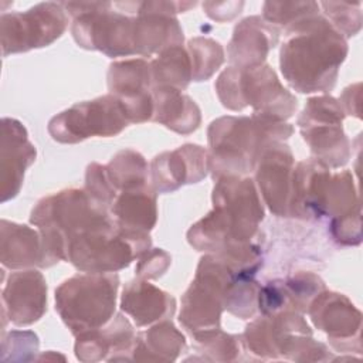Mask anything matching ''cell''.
<instances>
[{"instance_id":"1","label":"cell","mask_w":363,"mask_h":363,"mask_svg":"<svg viewBox=\"0 0 363 363\" xmlns=\"http://www.w3.org/2000/svg\"><path fill=\"white\" fill-rule=\"evenodd\" d=\"M279 68L301 94L329 92L347 55L346 38L320 14L308 16L285 30Z\"/></svg>"},{"instance_id":"2","label":"cell","mask_w":363,"mask_h":363,"mask_svg":"<svg viewBox=\"0 0 363 363\" xmlns=\"http://www.w3.org/2000/svg\"><path fill=\"white\" fill-rule=\"evenodd\" d=\"M213 210L190 227L187 241L208 254L252 242L264 207L250 177L223 176L213 189Z\"/></svg>"},{"instance_id":"3","label":"cell","mask_w":363,"mask_h":363,"mask_svg":"<svg viewBox=\"0 0 363 363\" xmlns=\"http://www.w3.org/2000/svg\"><path fill=\"white\" fill-rule=\"evenodd\" d=\"M294 128L278 118L255 113L251 116H221L207 129L208 163L214 180L223 176H247L255 170L264 149L282 142Z\"/></svg>"},{"instance_id":"4","label":"cell","mask_w":363,"mask_h":363,"mask_svg":"<svg viewBox=\"0 0 363 363\" xmlns=\"http://www.w3.org/2000/svg\"><path fill=\"white\" fill-rule=\"evenodd\" d=\"M149 233L121 227L111 214L85 225L67 244L64 261L82 272H116L146 252Z\"/></svg>"},{"instance_id":"5","label":"cell","mask_w":363,"mask_h":363,"mask_svg":"<svg viewBox=\"0 0 363 363\" xmlns=\"http://www.w3.org/2000/svg\"><path fill=\"white\" fill-rule=\"evenodd\" d=\"M254 278L220 254L200 258L196 275L182 298L179 322L190 333L220 328L227 296L238 279Z\"/></svg>"},{"instance_id":"6","label":"cell","mask_w":363,"mask_h":363,"mask_svg":"<svg viewBox=\"0 0 363 363\" xmlns=\"http://www.w3.org/2000/svg\"><path fill=\"white\" fill-rule=\"evenodd\" d=\"M119 277L115 272H81L55 289V309L74 336L98 329L115 313Z\"/></svg>"},{"instance_id":"7","label":"cell","mask_w":363,"mask_h":363,"mask_svg":"<svg viewBox=\"0 0 363 363\" xmlns=\"http://www.w3.org/2000/svg\"><path fill=\"white\" fill-rule=\"evenodd\" d=\"M214 86L220 102L230 111H241L250 105L255 113L285 121L298 108L296 98L284 88L268 64L250 68L230 65L218 75Z\"/></svg>"},{"instance_id":"8","label":"cell","mask_w":363,"mask_h":363,"mask_svg":"<svg viewBox=\"0 0 363 363\" xmlns=\"http://www.w3.org/2000/svg\"><path fill=\"white\" fill-rule=\"evenodd\" d=\"M104 214L111 213L85 190L65 189L41 199L31 211L30 223L38 228L51 261L57 264L64 261L68 241Z\"/></svg>"},{"instance_id":"9","label":"cell","mask_w":363,"mask_h":363,"mask_svg":"<svg viewBox=\"0 0 363 363\" xmlns=\"http://www.w3.org/2000/svg\"><path fill=\"white\" fill-rule=\"evenodd\" d=\"M72 16L71 33L75 43L85 50H96L105 55H135L133 17L116 11L109 1L61 3Z\"/></svg>"},{"instance_id":"10","label":"cell","mask_w":363,"mask_h":363,"mask_svg":"<svg viewBox=\"0 0 363 363\" xmlns=\"http://www.w3.org/2000/svg\"><path fill=\"white\" fill-rule=\"evenodd\" d=\"M345 116L336 98L319 95L306 101L296 122L303 140L311 149L312 159L329 169L345 166L352 155L350 142L342 126Z\"/></svg>"},{"instance_id":"11","label":"cell","mask_w":363,"mask_h":363,"mask_svg":"<svg viewBox=\"0 0 363 363\" xmlns=\"http://www.w3.org/2000/svg\"><path fill=\"white\" fill-rule=\"evenodd\" d=\"M129 125L119 99L111 94L77 102L51 118L48 133L60 143H78L91 136H116Z\"/></svg>"},{"instance_id":"12","label":"cell","mask_w":363,"mask_h":363,"mask_svg":"<svg viewBox=\"0 0 363 363\" xmlns=\"http://www.w3.org/2000/svg\"><path fill=\"white\" fill-rule=\"evenodd\" d=\"M68 26V16L61 3L45 1L26 11L3 13L0 38L3 57L47 47L60 38Z\"/></svg>"},{"instance_id":"13","label":"cell","mask_w":363,"mask_h":363,"mask_svg":"<svg viewBox=\"0 0 363 363\" xmlns=\"http://www.w3.org/2000/svg\"><path fill=\"white\" fill-rule=\"evenodd\" d=\"M312 323L328 335L337 352H359L362 313L343 294L320 291L306 311Z\"/></svg>"},{"instance_id":"14","label":"cell","mask_w":363,"mask_h":363,"mask_svg":"<svg viewBox=\"0 0 363 363\" xmlns=\"http://www.w3.org/2000/svg\"><path fill=\"white\" fill-rule=\"evenodd\" d=\"M108 89L122 104L129 123L152 121L153 82L150 62L143 58L112 62L108 69Z\"/></svg>"},{"instance_id":"15","label":"cell","mask_w":363,"mask_h":363,"mask_svg":"<svg viewBox=\"0 0 363 363\" xmlns=\"http://www.w3.org/2000/svg\"><path fill=\"white\" fill-rule=\"evenodd\" d=\"M294 167V155L284 142L269 143L257 162V184L265 204L275 216L291 217Z\"/></svg>"},{"instance_id":"16","label":"cell","mask_w":363,"mask_h":363,"mask_svg":"<svg viewBox=\"0 0 363 363\" xmlns=\"http://www.w3.org/2000/svg\"><path fill=\"white\" fill-rule=\"evenodd\" d=\"M208 172L207 149L186 143L155 156L150 163V182L156 193H172L184 184L199 183Z\"/></svg>"},{"instance_id":"17","label":"cell","mask_w":363,"mask_h":363,"mask_svg":"<svg viewBox=\"0 0 363 363\" xmlns=\"http://www.w3.org/2000/svg\"><path fill=\"white\" fill-rule=\"evenodd\" d=\"M298 333L312 335V329L302 313L282 311L274 315H262L247 325L241 335L244 349L261 359H279L285 343Z\"/></svg>"},{"instance_id":"18","label":"cell","mask_w":363,"mask_h":363,"mask_svg":"<svg viewBox=\"0 0 363 363\" xmlns=\"http://www.w3.org/2000/svg\"><path fill=\"white\" fill-rule=\"evenodd\" d=\"M35 156V146L28 140L23 123L13 118H3L0 136L1 203H6L18 194L26 169L34 163Z\"/></svg>"},{"instance_id":"19","label":"cell","mask_w":363,"mask_h":363,"mask_svg":"<svg viewBox=\"0 0 363 363\" xmlns=\"http://www.w3.org/2000/svg\"><path fill=\"white\" fill-rule=\"evenodd\" d=\"M136 335L129 319L116 313L104 326L77 335L75 356L81 362L132 360Z\"/></svg>"},{"instance_id":"20","label":"cell","mask_w":363,"mask_h":363,"mask_svg":"<svg viewBox=\"0 0 363 363\" xmlns=\"http://www.w3.org/2000/svg\"><path fill=\"white\" fill-rule=\"evenodd\" d=\"M3 318L16 326L37 322L47 311V284L37 269L13 272L3 289Z\"/></svg>"},{"instance_id":"21","label":"cell","mask_w":363,"mask_h":363,"mask_svg":"<svg viewBox=\"0 0 363 363\" xmlns=\"http://www.w3.org/2000/svg\"><path fill=\"white\" fill-rule=\"evenodd\" d=\"M279 41V28L265 21L261 16L241 20L233 31L227 45L231 67L250 68L265 64L268 52Z\"/></svg>"},{"instance_id":"22","label":"cell","mask_w":363,"mask_h":363,"mask_svg":"<svg viewBox=\"0 0 363 363\" xmlns=\"http://www.w3.org/2000/svg\"><path fill=\"white\" fill-rule=\"evenodd\" d=\"M332 173L323 163L308 159L299 162L292 173L291 217H325V204Z\"/></svg>"},{"instance_id":"23","label":"cell","mask_w":363,"mask_h":363,"mask_svg":"<svg viewBox=\"0 0 363 363\" xmlns=\"http://www.w3.org/2000/svg\"><path fill=\"white\" fill-rule=\"evenodd\" d=\"M0 254L3 267L10 269L54 265L38 230L7 220L0 221Z\"/></svg>"},{"instance_id":"24","label":"cell","mask_w":363,"mask_h":363,"mask_svg":"<svg viewBox=\"0 0 363 363\" xmlns=\"http://www.w3.org/2000/svg\"><path fill=\"white\" fill-rule=\"evenodd\" d=\"M121 309L133 319L136 326L142 328L170 319L176 311V299L146 279L136 277L122 291Z\"/></svg>"},{"instance_id":"25","label":"cell","mask_w":363,"mask_h":363,"mask_svg":"<svg viewBox=\"0 0 363 363\" xmlns=\"http://www.w3.org/2000/svg\"><path fill=\"white\" fill-rule=\"evenodd\" d=\"M152 121L159 122L180 135H190L200 126V108L182 91L170 86H156L152 91Z\"/></svg>"},{"instance_id":"26","label":"cell","mask_w":363,"mask_h":363,"mask_svg":"<svg viewBox=\"0 0 363 363\" xmlns=\"http://www.w3.org/2000/svg\"><path fill=\"white\" fill-rule=\"evenodd\" d=\"M156 194L147 183L125 189L118 193L109 213L121 227L149 233L157 221Z\"/></svg>"},{"instance_id":"27","label":"cell","mask_w":363,"mask_h":363,"mask_svg":"<svg viewBox=\"0 0 363 363\" xmlns=\"http://www.w3.org/2000/svg\"><path fill=\"white\" fill-rule=\"evenodd\" d=\"M186 349L183 333L169 319L159 320L145 332L136 335L132 360L173 362Z\"/></svg>"},{"instance_id":"28","label":"cell","mask_w":363,"mask_h":363,"mask_svg":"<svg viewBox=\"0 0 363 363\" xmlns=\"http://www.w3.org/2000/svg\"><path fill=\"white\" fill-rule=\"evenodd\" d=\"M153 88L170 86L183 91L193 81L191 64L187 50L183 45L169 47L150 61Z\"/></svg>"},{"instance_id":"29","label":"cell","mask_w":363,"mask_h":363,"mask_svg":"<svg viewBox=\"0 0 363 363\" xmlns=\"http://www.w3.org/2000/svg\"><path fill=\"white\" fill-rule=\"evenodd\" d=\"M105 169L116 193L147 183V163L145 157L133 149L119 150L109 163L105 164Z\"/></svg>"},{"instance_id":"30","label":"cell","mask_w":363,"mask_h":363,"mask_svg":"<svg viewBox=\"0 0 363 363\" xmlns=\"http://www.w3.org/2000/svg\"><path fill=\"white\" fill-rule=\"evenodd\" d=\"M194 339V347L204 356L206 360L230 362L238 359L242 352V339L238 335H230L221 330V328L204 330L191 335Z\"/></svg>"},{"instance_id":"31","label":"cell","mask_w":363,"mask_h":363,"mask_svg":"<svg viewBox=\"0 0 363 363\" xmlns=\"http://www.w3.org/2000/svg\"><path fill=\"white\" fill-rule=\"evenodd\" d=\"M193 81L208 79L224 62V50L221 44L208 37H194L187 43Z\"/></svg>"},{"instance_id":"32","label":"cell","mask_w":363,"mask_h":363,"mask_svg":"<svg viewBox=\"0 0 363 363\" xmlns=\"http://www.w3.org/2000/svg\"><path fill=\"white\" fill-rule=\"evenodd\" d=\"M360 210L353 176L349 170L332 174L325 204V216L335 218Z\"/></svg>"},{"instance_id":"33","label":"cell","mask_w":363,"mask_h":363,"mask_svg":"<svg viewBox=\"0 0 363 363\" xmlns=\"http://www.w3.org/2000/svg\"><path fill=\"white\" fill-rule=\"evenodd\" d=\"M285 295L291 311L303 313L312 299L325 289V282L315 274L301 272L288 279H282Z\"/></svg>"},{"instance_id":"34","label":"cell","mask_w":363,"mask_h":363,"mask_svg":"<svg viewBox=\"0 0 363 363\" xmlns=\"http://www.w3.org/2000/svg\"><path fill=\"white\" fill-rule=\"evenodd\" d=\"M319 4L315 1H265L262 6V18L272 26L285 30L296 21L319 14Z\"/></svg>"},{"instance_id":"35","label":"cell","mask_w":363,"mask_h":363,"mask_svg":"<svg viewBox=\"0 0 363 363\" xmlns=\"http://www.w3.org/2000/svg\"><path fill=\"white\" fill-rule=\"evenodd\" d=\"M322 9L328 21L345 37L356 35L362 28V11L360 3H337V1H322L318 3Z\"/></svg>"},{"instance_id":"36","label":"cell","mask_w":363,"mask_h":363,"mask_svg":"<svg viewBox=\"0 0 363 363\" xmlns=\"http://www.w3.org/2000/svg\"><path fill=\"white\" fill-rule=\"evenodd\" d=\"M89 197L102 206L105 210H111L115 199H116V190L112 186L105 164L99 163H91L86 167L85 172V189H84Z\"/></svg>"},{"instance_id":"37","label":"cell","mask_w":363,"mask_h":363,"mask_svg":"<svg viewBox=\"0 0 363 363\" xmlns=\"http://www.w3.org/2000/svg\"><path fill=\"white\" fill-rule=\"evenodd\" d=\"M38 350V337L31 330H11L3 335L1 360H31Z\"/></svg>"},{"instance_id":"38","label":"cell","mask_w":363,"mask_h":363,"mask_svg":"<svg viewBox=\"0 0 363 363\" xmlns=\"http://www.w3.org/2000/svg\"><path fill=\"white\" fill-rule=\"evenodd\" d=\"M330 235L340 245H357L362 242L360 210L342 217L330 218Z\"/></svg>"},{"instance_id":"39","label":"cell","mask_w":363,"mask_h":363,"mask_svg":"<svg viewBox=\"0 0 363 363\" xmlns=\"http://www.w3.org/2000/svg\"><path fill=\"white\" fill-rule=\"evenodd\" d=\"M172 257L162 248H149L139 257L135 274L142 279H156L170 267Z\"/></svg>"},{"instance_id":"40","label":"cell","mask_w":363,"mask_h":363,"mask_svg":"<svg viewBox=\"0 0 363 363\" xmlns=\"http://www.w3.org/2000/svg\"><path fill=\"white\" fill-rule=\"evenodd\" d=\"M242 6H244L242 1H223V3L204 1L203 3V9L206 14L216 21H228L234 18L241 13Z\"/></svg>"}]
</instances>
